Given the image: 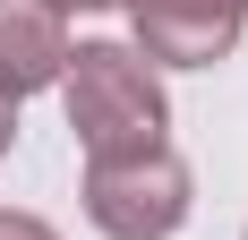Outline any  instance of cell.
I'll list each match as a JSON object with an SVG mask.
<instances>
[{
    "mask_svg": "<svg viewBox=\"0 0 248 240\" xmlns=\"http://www.w3.org/2000/svg\"><path fill=\"white\" fill-rule=\"evenodd\" d=\"M188 206H197V189L171 146L137 154V163H86V223L103 240H171Z\"/></svg>",
    "mask_w": 248,
    "mask_h": 240,
    "instance_id": "cell-2",
    "label": "cell"
},
{
    "mask_svg": "<svg viewBox=\"0 0 248 240\" xmlns=\"http://www.w3.org/2000/svg\"><path fill=\"white\" fill-rule=\"evenodd\" d=\"M137 26V60L163 69H214L248 26V0H120Z\"/></svg>",
    "mask_w": 248,
    "mask_h": 240,
    "instance_id": "cell-3",
    "label": "cell"
},
{
    "mask_svg": "<svg viewBox=\"0 0 248 240\" xmlns=\"http://www.w3.org/2000/svg\"><path fill=\"white\" fill-rule=\"evenodd\" d=\"M69 69V17L51 0H0V95L26 103Z\"/></svg>",
    "mask_w": 248,
    "mask_h": 240,
    "instance_id": "cell-4",
    "label": "cell"
},
{
    "mask_svg": "<svg viewBox=\"0 0 248 240\" xmlns=\"http://www.w3.org/2000/svg\"><path fill=\"white\" fill-rule=\"evenodd\" d=\"M60 86H69V129L86 146V163H137V154H163L171 146L163 77L128 43H77Z\"/></svg>",
    "mask_w": 248,
    "mask_h": 240,
    "instance_id": "cell-1",
    "label": "cell"
},
{
    "mask_svg": "<svg viewBox=\"0 0 248 240\" xmlns=\"http://www.w3.org/2000/svg\"><path fill=\"white\" fill-rule=\"evenodd\" d=\"M0 240H60V232H51L43 215H9V206H0Z\"/></svg>",
    "mask_w": 248,
    "mask_h": 240,
    "instance_id": "cell-5",
    "label": "cell"
},
{
    "mask_svg": "<svg viewBox=\"0 0 248 240\" xmlns=\"http://www.w3.org/2000/svg\"><path fill=\"white\" fill-rule=\"evenodd\" d=\"M9 146H17V103L0 95V154H9Z\"/></svg>",
    "mask_w": 248,
    "mask_h": 240,
    "instance_id": "cell-6",
    "label": "cell"
},
{
    "mask_svg": "<svg viewBox=\"0 0 248 240\" xmlns=\"http://www.w3.org/2000/svg\"><path fill=\"white\" fill-rule=\"evenodd\" d=\"M51 9H60V17H69V9H111V0H51Z\"/></svg>",
    "mask_w": 248,
    "mask_h": 240,
    "instance_id": "cell-7",
    "label": "cell"
}]
</instances>
